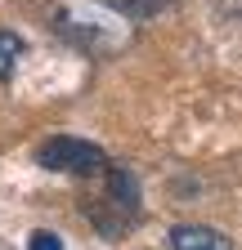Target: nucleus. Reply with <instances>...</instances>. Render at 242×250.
Instances as JSON below:
<instances>
[{
  "mask_svg": "<svg viewBox=\"0 0 242 250\" xmlns=\"http://www.w3.org/2000/svg\"><path fill=\"white\" fill-rule=\"evenodd\" d=\"M54 31L95 58H112L135 41V18H126L112 0H58Z\"/></svg>",
  "mask_w": 242,
  "mask_h": 250,
  "instance_id": "obj_1",
  "label": "nucleus"
},
{
  "mask_svg": "<svg viewBox=\"0 0 242 250\" xmlns=\"http://www.w3.org/2000/svg\"><path fill=\"white\" fill-rule=\"evenodd\" d=\"M36 156H41L45 170H58V174H81V179L108 174V156H103V147L85 143V139H72V134H58V139L41 143Z\"/></svg>",
  "mask_w": 242,
  "mask_h": 250,
  "instance_id": "obj_2",
  "label": "nucleus"
},
{
  "mask_svg": "<svg viewBox=\"0 0 242 250\" xmlns=\"http://www.w3.org/2000/svg\"><path fill=\"white\" fill-rule=\"evenodd\" d=\"M170 250H233V241L220 228H206V224H175Z\"/></svg>",
  "mask_w": 242,
  "mask_h": 250,
  "instance_id": "obj_3",
  "label": "nucleus"
},
{
  "mask_svg": "<svg viewBox=\"0 0 242 250\" xmlns=\"http://www.w3.org/2000/svg\"><path fill=\"white\" fill-rule=\"evenodd\" d=\"M112 5L126 14V18H135V22H144V18H157L162 9H170L175 0H112Z\"/></svg>",
  "mask_w": 242,
  "mask_h": 250,
  "instance_id": "obj_4",
  "label": "nucleus"
},
{
  "mask_svg": "<svg viewBox=\"0 0 242 250\" xmlns=\"http://www.w3.org/2000/svg\"><path fill=\"white\" fill-rule=\"evenodd\" d=\"M18 58H23V36H14V31H0V81L14 76Z\"/></svg>",
  "mask_w": 242,
  "mask_h": 250,
  "instance_id": "obj_5",
  "label": "nucleus"
},
{
  "mask_svg": "<svg viewBox=\"0 0 242 250\" xmlns=\"http://www.w3.org/2000/svg\"><path fill=\"white\" fill-rule=\"evenodd\" d=\"M32 250H63V241L54 232H32Z\"/></svg>",
  "mask_w": 242,
  "mask_h": 250,
  "instance_id": "obj_6",
  "label": "nucleus"
},
{
  "mask_svg": "<svg viewBox=\"0 0 242 250\" xmlns=\"http://www.w3.org/2000/svg\"><path fill=\"white\" fill-rule=\"evenodd\" d=\"M216 9H220L224 18H238V22H242V0H216Z\"/></svg>",
  "mask_w": 242,
  "mask_h": 250,
  "instance_id": "obj_7",
  "label": "nucleus"
}]
</instances>
